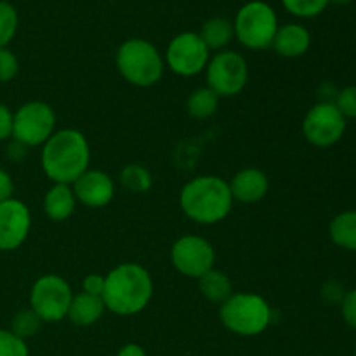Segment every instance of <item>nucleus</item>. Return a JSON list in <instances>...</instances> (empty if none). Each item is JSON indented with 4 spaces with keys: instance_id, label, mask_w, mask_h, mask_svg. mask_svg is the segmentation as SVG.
Segmentation results:
<instances>
[{
    "instance_id": "obj_24",
    "label": "nucleus",
    "mask_w": 356,
    "mask_h": 356,
    "mask_svg": "<svg viewBox=\"0 0 356 356\" xmlns=\"http://www.w3.org/2000/svg\"><path fill=\"white\" fill-rule=\"evenodd\" d=\"M19 26V16L10 2L0 0V47H7Z\"/></svg>"
},
{
    "instance_id": "obj_27",
    "label": "nucleus",
    "mask_w": 356,
    "mask_h": 356,
    "mask_svg": "<svg viewBox=\"0 0 356 356\" xmlns=\"http://www.w3.org/2000/svg\"><path fill=\"white\" fill-rule=\"evenodd\" d=\"M0 356H30L26 341L10 329H0Z\"/></svg>"
},
{
    "instance_id": "obj_26",
    "label": "nucleus",
    "mask_w": 356,
    "mask_h": 356,
    "mask_svg": "<svg viewBox=\"0 0 356 356\" xmlns=\"http://www.w3.org/2000/svg\"><path fill=\"white\" fill-rule=\"evenodd\" d=\"M329 0H282L287 13L296 17H316L327 9Z\"/></svg>"
},
{
    "instance_id": "obj_7",
    "label": "nucleus",
    "mask_w": 356,
    "mask_h": 356,
    "mask_svg": "<svg viewBox=\"0 0 356 356\" xmlns=\"http://www.w3.org/2000/svg\"><path fill=\"white\" fill-rule=\"evenodd\" d=\"M72 285L61 275H44L35 280L30 291V308L42 323H58L68 316L72 305Z\"/></svg>"
},
{
    "instance_id": "obj_33",
    "label": "nucleus",
    "mask_w": 356,
    "mask_h": 356,
    "mask_svg": "<svg viewBox=\"0 0 356 356\" xmlns=\"http://www.w3.org/2000/svg\"><path fill=\"white\" fill-rule=\"evenodd\" d=\"M82 292L90 296H103L104 291V275L99 273H90L83 278V284H82Z\"/></svg>"
},
{
    "instance_id": "obj_34",
    "label": "nucleus",
    "mask_w": 356,
    "mask_h": 356,
    "mask_svg": "<svg viewBox=\"0 0 356 356\" xmlns=\"http://www.w3.org/2000/svg\"><path fill=\"white\" fill-rule=\"evenodd\" d=\"M14 197V181L13 176L6 169L0 167V202H6Z\"/></svg>"
},
{
    "instance_id": "obj_25",
    "label": "nucleus",
    "mask_w": 356,
    "mask_h": 356,
    "mask_svg": "<svg viewBox=\"0 0 356 356\" xmlns=\"http://www.w3.org/2000/svg\"><path fill=\"white\" fill-rule=\"evenodd\" d=\"M40 327H42V320L38 318L37 313H35L31 308L17 312L16 315H14L13 322H10V330L24 341L33 337L35 334L40 330Z\"/></svg>"
},
{
    "instance_id": "obj_5",
    "label": "nucleus",
    "mask_w": 356,
    "mask_h": 356,
    "mask_svg": "<svg viewBox=\"0 0 356 356\" xmlns=\"http://www.w3.org/2000/svg\"><path fill=\"white\" fill-rule=\"evenodd\" d=\"M271 316L270 302L254 292H233L219 306V320L235 336H259L270 327Z\"/></svg>"
},
{
    "instance_id": "obj_13",
    "label": "nucleus",
    "mask_w": 356,
    "mask_h": 356,
    "mask_svg": "<svg viewBox=\"0 0 356 356\" xmlns=\"http://www.w3.org/2000/svg\"><path fill=\"white\" fill-rule=\"evenodd\" d=\"M31 229V212L24 202L9 198L0 202V250L13 252L26 242Z\"/></svg>"
},
{
    "instance_id": "obj_4",
    "label": "nucleus",
    "mask_w": 356,
    "mask_h": 356,
    "mask_svg": "<svg viewBox=\"0 0 356 356\" xmlns=\"http://www.w3.org/2000/svg\"><path fill=\"white\" fill-rule=\"evenodd\" d=\"M115 65L125 82L148 89L162 80L165 61L159 49L146 38H129L118 47Z\"/></svg>"
},
{
    "instance_id": "obj_20",
    "label": "nucleus",
    "mask_w": 356,
    "mask_h": 356,
    "mask_svg": "<svg viewBox=\"0 0 356 356\" xmlns=\"http://www.w3.org/2000/svg\"><path fill=\"white\" fill-rule=\"evenodd\" d=\"M198 291L207 301L221 306L233 294V282L225 271L212 268L198 278Z\"/></svg>"
},
{
    "instance_id": "obj_35",
    "label": "nucleus",
    "mask_w": 356,
    "mask_h": 356,
    "mask_svg": "<svg viewBox=\"0 0 356 356\" xmlns=\"http://www.w3.org/2000/svg\"><path fill=\"white\" fill-rule=\"evenodd\" d=\"M117 356H148V355H146L145 348L143 346H139V344L136 343H129L118 350Z\"/></svg>"
},
{
    "instance_id": "obj_15",
    "label": "nucleus",
    "mask_w": 356,
    "mask_h": 356,
    "mask_svg": "<svg viewBox=\"0 0 356 356\" xmlns=\"http://www.w3.org/2000/svg\"><path fill=\"white\" fill-rule=\"evenodd\" d=\"M228 184L233 200L240 202V204H257L270 191V179H268L266 172L257 167L240 169L228 181Z\"/></svg>"
},
{
    "instance_id": "obj_12",
    "label": "nucleus",
    "mask_w": 356,
    "mask_h": 356,
    "mask_svg": "<svg viewBox=\"0 0 356 356\" xmlns=\"http://www.w3.org/2000/svg\"><path fill=\"white\" fill-rule=\"evenodd\" d=\"M346 118L334 103L313 104L302 120V136L316 148H330L343 139Z\"/></svg>"
},
{
    "instance_id": "obj_1",
    "label": "nucleus",
    "mask_w": 356,
    "mask_h": 356,
    "mask_svg": "<svg viewBox=\"0 0 356 356\" xmlns=\"http://www.w3.org/2000/svg\"><path fill=\"white\" fill-rule=\"evenodd\" d=\"M103 302L118 316H134L148 308L153 298V278L139 263H120L104 275Z\"/></svg>"
},
{
    "instance_id": "obj_9",
    "label": "nucleus",
    "mask_w": 356,
    "mask_h": 356,
    "mask_svg": "<svg viewBox=\"0 0 356 356\" xmlns=\"http://www.w3.org/2000/svg\"><path fill=\"white\" fill-rule=\"evenodd\" d=\"M56 132V113L44 101H28L14 111L13 139L26 148L44 146Z\"/></svg>"
},
{
    "instance_id": "obj_11",
    "label": "nucleus",
    "mask_w": 356,
    "mask_h": 356,
    "mask_svg": "<svg viewBox=\"0 0 356 356\" xmlns=\"http://www.w3.org/2000/svg\"><path fill=\"white\" fill-rule=\"evenodd\" d=\"M170 263L177 273L198 280L214 268L216 250L204 236L183 235L170 247Z\"/></svg>"
},
{
    "instance_id": "obj_16",
    "label": "nucleus",
    "mask_w": 356,
    "mask_h": 356,
    "mask_svg": "<svg viewBox=\"0 0 356 356\" xmlns=\"http://www.w3.org/2000/svg\"><path fill=\"white\" fill-rule=\"evenodd\" d=\"M309 45H312V35H309L308 28L299 23H289L278 26L271 49H275L280 58L296 59L305 56Z\"/></svg>"
},
{
    "instance_id": "obj_2",
    "label": "nucleus",
    "mask_w": 356,
    "mask_h": 356,
    "mask_svg": "<svg viewBox=\"0 0 356 356\" xmlns=\"http://www.w3.org/2000/svg\"><path fill=\"white\" fill-rule=\"evenodd\" d=\"M42 170L52 183L73 184L90 165V145L76 129L56 131L42 146Z\"/></svg>"
},
{
    "instance_id": "obj_3",
    "label": "nucleus",
    "mask_w": 356,
    "mask_h": 356,
    "mask_svg": "<svg viewBox=\"0 0 356 356\" xmlns=\"http://www.w3.org/2000/svg\"><path fill=\"white\" fill-rule=\"evenodd\" d=\"M233 197L228 181L205 174L188 181L179 193V207L197 225L212 226L225 221L233 211Z\"/></svg>"
},
{
    "instance_id": "obj_29",
    "label": "nucleus",
    "mask_w": 356,
    "mask_h": 356,
    "mask_svg": "<svg viewBox=\"0 0 356 356\" xmlns=\"http://www.w3.org/2000/svg\"><path fill=\"white\" fill-rule=\"evenodd\" d=\"M334 104L346 120L348 118H356V86H348L341 89Z\"/></svg>"
},
{
    "instance_id": "obj_17",
    "label": "nucleus",
    "mask_w": 356,
    "mask_h": 356,
    "mask_svg": "<svg viewBox=\"0 0 356 356\" xmlns=\"http://www.w3.org/2000/svg\"><path fill=\"white\" fill-rule=\"evenodd\" d=\"M76 198L73 193L72 184L52 183L44 197V212L51 221L63 222L68 221L76 209Z\"/></svg>"
},
{
    "instance_id": "obj_32",
    "label": "nucleus",
    "mask_w": 356,
    "mask_h": 356,
    "mask_svg": "<svg viewBox=\"0 0 356 356\" xmlns=\"http://www.w3.org/2000/svg\"><path fill=\"white\" fill-rule=\"evenodd\" d=\"M322 296L329 305H341V301L346 296V291H344V287L339 282L330 280L322 287Z\"/></svg>"
},
{
    "instance_id": "obj_31",
    "label": "nucleus",
    "mask_w": 356,
    "mask_h": 356,
    "mask_svg": "<svg viewBox=\"0 0 356 356\" xmlns=\"http://www.w3.org/2000/svg\"><path fill=\"white\" fill-rule=\"evenodd\" d=\"M14 111L7 104L0 103V143L13 139Z\"/></svg>"
},
{
    "instance_id": "obj_30",
    "label": "nucleus",
    "mask_w": 356,
    "mask_h": 356,
    "mask_svg": "<svg viewBox=\"0 0 356 356\" xmlns=\"http://www.w3.org/2000/svg\"><path fill=\"white\" fill-rule=\"evenodd\" d=\"M339 306L344 323H346L350 329L356 330V289L346 292V296H344V299L341 301Z\"/></svg>"
},
{
    "instance_id": "obj_14",
    "label": "nucleus",
    "mask_w": 356,
    "mask_h": 356,
    "mask_svg": "<svg viewBox=\"0 0 356 356\" xmlns=\"http://www.w3.org/2000/svg\"><path fill=\"white\" fill-rule=\"evenodd\" d=\"M72 188L76 202L89 209L106 207L115 197V181L110 174L90 167L72 184Z\"/></svg>"
},
{
    "instance_id": "obj_19",
    "label": "nucleus",
    "mask_w": 356,
    "mask_h": 356,
    "mask_svg": "<svg viewBox=\"0 0 356 356\" xmlns=\"http://www.w3.org/2000/svg\"><path fill=\"white\" fill-rule=\"evenodd\" d=\"M198 35L204 40V44L207 45L209 51L221 52L226 51V47L235 38V28H233V21H229L228 17L216 16L202 24Z\"/></svg>"
},
{
    "instance_id": "obj_37",
    "label": "nucleus",
    "mask_w": 356,
    "mask_h": 356,
    "mask_svg": "<svg viewBox=\"0 0 356 356\" xmlns=\"http://www.w3.org/2000/svg\"><path fill=\"white\" fill-rule=\"evenodd\" d=\"M329 2L337 3V6H348V3H351L353 0H329Z\"/></svg>"
},
{
    "instance_id": "obj_28",
    "label": "nucleus",
    "mask_w": 356,
    "mask_h": 356,
    "mask_svg": "<svg viewBox=\"0 0 356 356\" xmlns=\"http://www.w3.org/2000/svg\"><path fill=\"white\" fill-rule=\"evenodd\" d=\"M19 73V59L9 47H0V83L14 80Z\"/></svg>"
},
{
    "instance_id": "obj_36",
    "label": "nucleus",
    "mask_w": 356,
    "mask_h": 356,
    "mask_svg": "<svg viewBox=\"0 0 356 356\" xmlns=\"http://www.w3.org/2000/svg\"><path fill=\"white\" fill-rule=\"evenodd\" d=\"M7 155H9L10 160L24 159V156H26V146H23L21 143L14 141L13 139V143L9 145V153H7Z\"/></svg>"
},
{
    "instance_id": "obj_21",
    "label": "nucleus",
    "mask_w": 356,
    "mask_h": 356,
    "mask_svg": "<svg viewBox=\"0 0 356 356\" xmlns=\"http://www.w3.org/2000/svg\"><path fill=\"white\" fill-rule=\"evenodd\" d=\"M329 235L339 249L356 252V211L339 212L330 221Z\"/></svg>"
},
{
    "instance_id": "obj_22",
    "label": "nucleus",
    "mask_w": 356,
    "mask_h": 356,
    "mask_svg": "<svg viewBox=\"0 0 356 356\" xmlns=\"http://www.w3.org/2000/svg\"><path fill=\"white\" fill-rule=\"evenodd\" d=\"M219 101L221 97L207 86L198 87V89L191 90V94L188 96L186 111L190 117L197 118V120H207L219 110Z\"/></svg>"
},
{
    "instance_id": "obj_6",
    "label": "nucleus",
    "mask_w": 356,
    "mask_h": 356,
    "mask_svg": "<svg viewBox=\"0 0 356 356\" xmlns=\"http://www.w3.org/2000/svg\"><path fill=\"white\" fill-rule=\"evenodd\" d=\"M278 16L273 7L263 0L243 3L233 19L235 38L250 51L270 49L278 31Z\"/></svg>"
},
{
    "instance_id": "obj_18",
    "label": "nucleus",
    "mask_w": 356,
    "mask_h": 356,
    "mask_svg": "<svg viewBox=\"0 0 356 356\" xmlns=\"http://www.w3.org/2000/svg\"><path fill=\"white\" fill-rule=\"evenodd\" d=\"M106 312L103 298L99 296H90L86 292L73 294L72 305H70L68 316L66 318L79 327H90L96 322H99L101 316Z\"/></svg>"
},
{
    "instance_id": "obj_10",
    "label": "nucleus",
    "mask_w": 356,
    "mask_h": 356,
    "mask_svg": "<svg viewBox=\"0 0 356 356\" xmlns=\"http://www.w3.org/2000/svg\"><path fill=\"white\" fill-rule=\"evenodd\" d=\"M209 59H211V51L204 44L198 31L177 33L169 42L163 56L167 68L179 76H195L205 72Z\"/></svg>"
},
{
    "instance_id": "obj_23",
    "label": "nucleus",
    "mask_w": 356,
    "mask_h": 356,
    "mask_svg": "<svg viewBox=\"0 0 356 356\" xmlns=\"http://www.w3.org/2000/svg\"><path fill=\"white\" fill-rule=\"evenodd\" d=\"M120 184L131 193H146L153 184V176L149 169L141 163H127L120 170Z\"/></svg>"
},
{
    "instance_id": "obj_38",
    "label": "nucleus",
    "mask_w": 356,
    "mask_h": 356,
    "mask_svg": "<svg viewBox=\"0 0 356 356\" xmlns=\"http://www.w3.org/2000/svg\"><path fill=\"white\" fill-rule=\"evenodd\" d=\"M355 356H356V344H355Z\"/></svg>"
},
{
    "instance_id": "obj_8",
    "label": "nucleus",
    "mask_w": 356,
    "mask_h": 356,
    "mask_svg": "<svg viewBox=\"0 0 356 356\" xmlns=\"http://www.w3.org/2000/svg\"><path fill=\"white\" fill-rule=\"evenodd\" d=\"M205 80L209 89L219 97L238 96L249 82V65L247 59L236 51L216 52L211 56L205 68Z\"/></svg>"
}]
</instances>
